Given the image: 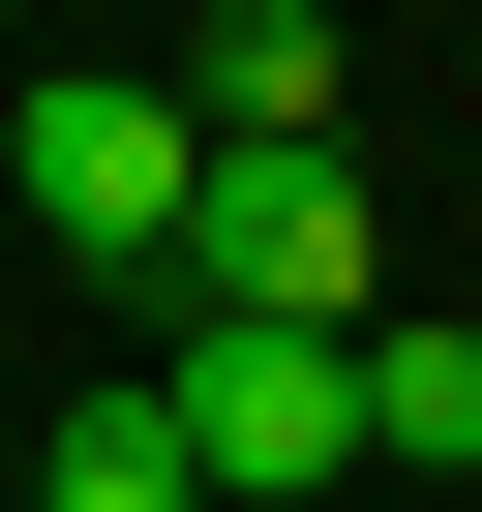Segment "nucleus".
I'll list each match as a JSON object with an SVG mask.
<instances>
[{
	"mask_svg": "<svg viewBox=\"0 0 482 512\" xmlns=\"http://www.w3.org/2000/svg\"><path fill=\"white\" fill-rule=\"evenodd\" d=\"M151 302H181V332H392V211H362V151H211Z\"/></svg>",
	"mask_w": 482,
	"mask_h": 512,
	"instance_id": "nucleus-1",
	"label": "nucleus"
},
{
	"mask_svg": "<svg viewBox=\"0 0 482 512\" xmlns=\"http://www.w3.org/2000/svg\"><path fill=\"white\" fill-rule=\"evenodd\" d=\"M0 181H31L61 272H181V181H211V151H181V91H151V61H61L31 121H0Z\"/></svg>",
	"mask_w": 482,
	"mask_h": 512,
	"instance_id": "nucleus-2",
	"label": "nucleus"
},
{
	"mask_svg": "<svg viewBox=\"0 0 482 512\" xmlns=\"http://www.w3.org/2000/svg\"><path fill=\"white\" fill-rule=\"evenodd\" d=\"M151 422H181L211 512H362V392H332V332H181Z\"/></svg>",
	"mask_w": 482,
	"mask_h": 512,
	"instance_id": "nucleus-3",
	"label": "nucleus"
},
{
	"mask_svg": "<svg viewBox=\"0 0 482 512\" xmlns=\"http://www.w3.org/2000/svg\"><path fill=\"white\" fill-rule=\"evenodd\" d=\"M151 91H181V151H332V91H362V31H332V0H211V31H181Z\"/></svg>",
	"mask_w": 482,
	"mask_h": 512,
	"instance_id": "nucleus-4",
	"label": "nucleus"
},
{
	"mask_svg": "<svg viewBox=\"0 0 482 512\" xmlns=\"http://www.w3.org/2000/svg\"><path fill=\"white\" fill-rule=\"evenodd\" d=\"M362 392V482H482V332H332Z\"/></svg>",
	"mask_w": 482,
	"mask_h": 512,
	"instance_id": "nucleus-5",
	"label": "nucleus"
},
{
	"mask_svg": "<svg viewBox=\"0 0 482 512\" xmlns=\"http://www.w3.org/2000/svg\"><path fill=\"white\" fill-rule=\"evenodd\" d=\"M31 512H211V482H181V422H151V392H61V452H31Z\"/></svg>",
	"mask_w": 482,
	"mask_h": 512,
	"instance_id": "nucleus-6",
	"label": "nucleus"
}]
</instances>
